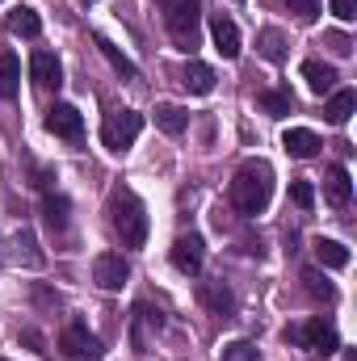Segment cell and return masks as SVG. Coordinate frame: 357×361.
Here are the masks:
<instances>
[{"instance_id": "6da1fadb", "label": "cell", "mask_w": 357, "mask_h": 361, "mask_svg": "<svg viewBox=\"0 0 357 361\" xmlns=\"http://www.w3.org/2000/svg\"><path fill=\"white\" fill-rule=\"evenodd\" d=\"M269 197H273V169L265 160H248L240 164V173L231 177V206L253 219V214H265Z\"/></svg>"}, {"instance_id": "7a4b0ae2", "label": "cell", "mask_w": 357, "mask_h": 361, "mask_svg": "<svg viewBox=\"0 0 357 361\" xmlns=\"http://www.w3.org/2000/svg\"><path fill=\"white\" fill-rule=\"evenodd\" d=\"M109 227L118 231V240L126 248H143L147 244V206L139 202L135 189H114L109 193Z\"/></svg>"}, {"instance_id": "3957f363", "label": "cell", "mask_w": 357, "mask_h": 361, "mask_svg": "<svg viewBox=\"0 0 357 361\" xmlns=\"http://www.w3.org/2000/svg\"><path fill=\"white\" fill-rule=\"evenodd\" d=\"M198 21H202V4L198 0H164V25L173 34L181 51L198 47Z\"/></svg>"}, {"instance_id": "277c9868", "label": "cell", "mask_w": 357, "mask_h": 361, "mask_svg": "<svg viewBox=\"0 0 357 361\" xmlns=\"http://www.w3.org/2000/svg\"><path fill=\"white\" fill-rule=\"evenodd\" d=\"M139 130H143V114H135V109H114V114L105 118V126H101V143H105L109 152H126V147H135Z\"/></svg>"}, {"instance_id": "5b68a950", "label": "cell", "mask_w": 357, "mask_h": 361, "mask_svg": "<svg viewBox=\"0 0 357 361\" xmlns=\"http://www.w3.org/2000/svg\"><path fill=\"white\" fill-rule=\"evenodd\" d=\"M286 336H290V341H298V345H303V349H311V353H324V357L341 349V336H337V328H332L328 319H307L303 328H290Z\"/></svg>"}, {"instance_id": "8992f818", "label": "cell", "mask_w": 357, "mask_h": 361, "mask_svg": "<svg viewBox=\"0 0 357 361\" xmlns=\"http://www.w3.org/2000/svg\"><path fill=\"white\" fill-rule=\"evenodd\" d=\"M59 349H63V357H72V361H101V353H105V349H101V341L92 336L80 319H72V324L63 328Z\"/></svg>"}, {"instance_id": "52a82bcc", "label": "cell", "mask_w": 357, "mask_h": 361, "mask_svg": "<svg viewBox=\"0 0 357 361\" xmlns=\"http://www.w3.org/2000/svg\"><path fill=\"white\" fill-rule=\"evenodd\" d=\"M126 277H131V265H126L122 252H101V257L92 261V281H97L101 290H122Z\"/></svg>"}, {"instance_id": "ba28073f", "label": "cell", "mask_w": 357, "mask_h": 361, "mask_svg": "<svg viewBox=\"0 0 357 361\" xmlns=\"http://www.w3.org/2000/svg\"><path fill=\"white\" fill-rule=\"evenodd\" d=\"M173 265H177L185 277H198L202 265H206V244H202V235H177V244H173Z\"/></svg>"}, {"instance_id": "9c48e42d", "label": "cell", "mask_w": 357, "mask_h": 361, "mask_svg": "<svg viewBox=\"0 0 357 361\" xmlns=\"http://www.w3.org/2000/svg\"><path fill=\"white\" fill-rule=\"evenodd\" d=\"M47 130L55 135V139H80L85 135V118H80V109L76 105H51V114H47Z\"/></svg>"}, {"instance_id": "30bf717a", "label": "cell", "mask_w": 357, "mask_h": 361, "mask_svg": "<svg viewBox=\"0 0 357 361\" xmlns=\"http://www.w3.org/2000/svg\"><path fill=\"white\" fill-rule=\"evenodd\" d=\"M30 76H34L38 89H59V85H63V63H59V55H51V51H34V59H30Z\"/></svg>"}, {"instance_id": "8fae6325", "label": "cell", "mask_w": 357, "mask_h": 361, "mask_svg": "<svg viewBox=\"0 0 357 361\" xmlns=\"http://www.w3.org/2000/svg\"><path fill=\"white\" fill-rule=\"evenodd\" d=\"M282 147H286L294 160H315L324 143H320V135H315V130H307V126H290V130L282 135Z\"/></svg>"}, {"instance_id": "7c38bea8", "label": "cell", "mask_w": 357, "mask_h": 361, "mask_svg": "<svg viewBox=\"0 0 357 361\" xmlns=\"http://www.w3.org/2000/svg\"><path fill=\"white\" fill-rule=\"evenodd\" d=\"M210 38H214V51L223 55V59H240V30H236V21L231 17H214L210 21Z\"/></svg>"}, {"instance_id": "4fadbf2b", "label": "cell", "mask_w": 357, "mask_h": 361, "mask_svg": "<svg viewBox=\"0 0 357 361\" xmlns=\"http://www.w3.org/2000/svg\"><path fill=\"white\" fill-rule=\"evenodd\" d=\"M324 197H328L337 210L349 206V197H353V180H349V173H345V164H332V169L324 173Z\"/></svg>"}, {"instance_id": "5bb4252c", "label": "cell", "mask_w": 357, "mask_h": 361, "mask_svg": "<svg viewBox=\"0 0 357 361\" xmlns=\"http://www.w3.org/2000/svg\"><path fill=\"white\" fill-rule=\"evenodd\" d=\"M147 328H160V311L139 302L135 315H131V345H135V353H147Z\"/></svg>"}, {"instance_id": "9a60e30c", "label": "cell", "mask_w": 357, "mask_h": 361, "mask_svg": "<svg viewBox=\"0 0 357 361\" xmlns=\"http://www.w3.org/2000/svg\"><path fill=\"white\" fill-rule=\"evenodd\" d=\"M303 80H307V89L315 92V97H324V92L337 89V68L332 63H320V59H307L303 63Z\"/></svg>"}, {"instance_id": "2e32d148", "label": "cell", "mask_w": 357, "mask_h": 361, "mask_svg": "<svg viewBox=\"0 0 357 361\" xmlns=\"http://www.w3.org/2000/svg\"><path fill=\"white\" fill-rule=\"evenodd\" d=\"M198 298H202L214 315H223V319L236 311V298H231V290H227L223 281H202V286H198Z\"/></svg>"}, {"instance_id": "e0dca14e", "label": "cell", "mask_w": 357, "mask_h": 361, "mask_svg": "<svg viewBox=\"0 0 357 361\" xmlns=\"http://www.w3.org/2000/svg\"><path fill=\"white\" fill-rule=\"evenodd\" d=\"M353 109H357V92L353 89H332L328 105H324V118H328L332 126H345V122L353 118Z\"/></svg>"}, {"instance_id": "ac0fdd59", "label": "cell", "mask_w": 357, "mask_h": 361, "mask_svg": "<svg viewBox=\"0 0 357 361\" xmlns=\"http://www.w3.org/2000/svg\"><path fill=\"white\" fill-rule=\"evenodd\" d=\"M214 80H219L214 68H210V63H198V59H189L185 72H181V85H185L189 92H198V97H206V92L214 89Z\"/></svg>"}, {"instance_id": "d6986e66", "label": "cell", "mask_w": 357, "mask_h": 361, "mask_svg": "<svg viewBox=\"0 0 357 361\" xmlns=\"http://www.w3.org/2000/svg\"><path fill=\"white\" fill-rule=\"evenodd\" d=\"M8 34H17V38H38V34H42V17H38V8H30V4L13 8V13H8Z\"/></svg>"}, {"instance_id": "ffe728a7", "label": "cell", "mask_w": 357, "mask_h": 361, "mask_svg": "<svg viewBox=\"0 0 357 361\" xmlns=\"http://www.w3.org/2000/svg\"><path fill=\"white\" fill-rule=\"evenodd\" d=\"M97 51L109 59V68H114L122 80H139V68H135V63H131V59H126V55H122V51H118L109 38H105V34H97Z\"/></svg>"}, {"instance_id": "44dd1931", "label": "cell", "mask_w": 357, "mask_h": 361, "mask_svg": "<svg viewBox=\"0 0 357 361\" xmlns=\"http://www.w3.org/2000/svg\"><path fill=\"white\" fill-rule=\"evenodd\" d=\"M315 261L324 269H345L349 265V248L341 240H315Z\"/></svg>"}, {"instance_id": "7402d4cb", "label": "cell", "mask_w": 357, "mask_h": 361, "mask_svg": "<svg viewBox=\"0 0 357 361\" xmlns=\"http://www.w3.org/2000/svg\"><path fill=\"white\" fill-rule=\"evenodd\" d=\"M17 89H21V59L4 51L0 55V97H17Z\"/></svg>"}, {"instance_id": "603a6c76", "label": "cell", "mask_w": 357, "mask_h": 361, "mask_svg": "<svg viewBox=\"0 0 357 361\" xmlns=\"http://www.w3.org/2000/svg\"><path fill=\"white\" fill-rule=\"evenodd\" d=\"M156 126L164 130V135H181L185 126H189V114L173 105V101H164V105H156Z\"/></svg>"}, {"instance_id": "cb8c5ba5", "label": "cell", "mask_w": 357, "mask_h": 361, "mask_svg": "<svg viewBox=\"0 0 357 361\" xmlns=\"http://www.w3.org/2000/svg\"><path fill=\"white\" fill-rule=\"evenodd\" d=\"M257 109H265L269 118H286V114L294 109V101H290V92L265 89V92H257Z\"/></svg>"}, {"instance_id": "d4e9b609", "label": "cell", "mask_w": 357, "mask_h": 361, "mask_svg": "<svg viewBox=\"0 0 357 361\" xmlns=\"http://www.w3.org/2000/svg\"><path fill=\"white\" fill-rule=\"evenodd\" d=\"M257 51L265 55L269 63H282V59H286V38H282L277 30H261V34H257Z\"/></svg>"}, {"instance_id": "484cf974", "label": "cell", "mask_w": 357, "mask_h": 361, "mask_svg": "<svg viewBox=\"0 0 357 361\" xmlns=\"http://www.w3.org/2000/svg\"><path fill=\"white\" fill-rule=\"evenodd\" d=\"M303 286H307V294L311 298H324V302H337V290L328 286V277L320 269H303Z\"/></svg>"}, {"instance_id": "4316f807", "label": "cell", "mask_w": 357, "mask_h": 361, "mask_svg": "<svg viewBox=\"0 0 357 361\" xmlns=\"http://www.w3.org/2000/svg\"><path fill=\"white\" fill-rule=\"evenodd\" d=\"M223 361H261V357H257L253 341H231V345H223Z\"/></svg>"}, {"instance_id": "83f0119b", "label": "cell", "mask_w": 357, "mask_h": 361, "mask_svg": "<svg viewBox=\"0 0 357 361\" xmlns=\"http://www.w3.org/2000/svg\"><path fill=\"white\" fill-rule=\"evenodd\" d=\"M290 202H294L298 210H311V206H315V189H311V180H290Z\"/></svg>"}, {"instance_id": "f1b7e54d", "label": "cell", "mask_w": 357, "mask_h": 361, "mask_svg": "<svg viewBox=\"0 0 357 361\" xmlns=\"http://www.w3.org/2000/svg\"><path fill=\"white\" fill-rule=\"evenodd\" d=\"M282 4H286V8L303 21V25H311V21L320 17V0H282Z\"/></svg>"}, {"instance_id": "f546056e", "label": "cell", "mask_w": 357, "mask_h": 361, "mask_svg": "<svg viewBox=\"0 0 357 361\" xmlns=\"http://www.w3.org/2000/svg\"><path fill=\"white\" fill-rule=\"evenodd\" d=\"M42 210H47V223H51V227H63V223H68V202H63V197H47Z\"/></svg>"}, {"instance_id": "4dcf8cb0", "label": "cell", "mask_w": 357, "mask_h": 361, "mask_svg": "<svg viewBox=\"0 0 357 361\" xmlns=\"http://www.w3.org/2000/svg\"><path fill=\"white\" fill-rule=\"evenodd\" d=\"M328 8H332L341 21H353V17H357V0H332Z\"/></svg>"}, {"instance_id": "1f68e13d", "label": "cell", "mask_w": 357, "mask_h": 361, "mask_svg": "<svg viewBox=\"0 0 357 361\" xmlns=\"http://www.w3.org/2000/svg\"><path fill=\"white\" fill-rule=\"evenodd\" d=\"M328 47H332L337 55H349V51H353V38H349V34H328Z\"/></svg>"}, {"instance_id": "d6a6232c", "label": "cell", "mask_w": 357, "mask_h": 361, "mask_svg": "<svg viewBox=\"0 0 357 361\" xmlns=\"http://www.w3.org/2000/svg\"><path fill=\"white\" fill-rule=\"evenodd\" d=\"M85 4H92V0H85Z\"/></svg>"}, {"instance_id": "836d02e7", "label": "cell", "mask_w": 357, "mask_h": 361, "mask_svg": "<svg viewBox=\"0 0 357 361\" xmlns=\"http://www.w3.org/2000/svg\"><path fill=\"white\" fill-rule=\"evenodd\" d=\"M0 4H4V0H0Z\"/></svg>"}, {"instance_id": "e575fe53", "label": "cell", "mask_w": 357, "mask_h": 361, "mask_svg": "<svg viewBox=\"0 0 357 361\" xmlns=\"http://www.w3.org/2000/svg\"><path fill=\"white\" fill-rule=\"evenodd\" d=\"M0 361H4V357H0Z\"/></svg>"}]
</instances>
